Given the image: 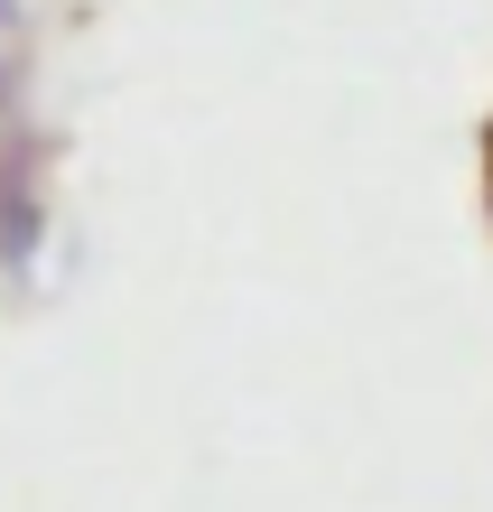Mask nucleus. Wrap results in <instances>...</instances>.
<instances>
[{"mask_svg":"<svg viewBox=\"0 0 493 512\" xmlns=\"http://www.w3.org/2000/svg\"><path fill=\"white\" fill-rule=\"evenodd\" d=\"M0 10H10V0H0Z\"/></svg>","mask_w":493,"mask_h":512,"instance_id":"2","label":"nucleus"},{"mask_svg":"<svg viewBox=\"0 0 493 512\" xmlns=\"http://www.w3.org/2000/svg\"><path fill=\"white\" fill-rule=\"evenodd\" d=\"M0 122H10V84H0Z\"/></svg>","mask_w":493,"mask_h":512,"instance_id":"1","label":"nucleus"}]
</instances>
